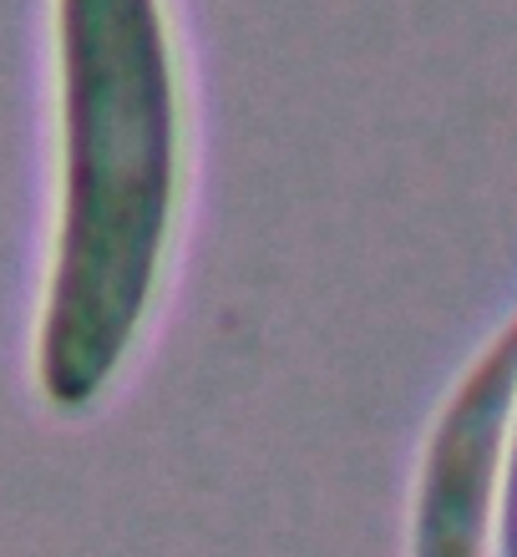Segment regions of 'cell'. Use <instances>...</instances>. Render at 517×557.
<instances>
[{
    "label": "cell",
    "instance_id": "1",
    "mask_svg": "<svg viewBox=\"0 0 517 557\" xmlns=\"http://www.w3.org/2000/svg\"><path fill=\"white\" fill-rule=\"evenodd\" d=\"M61 219L36 330L57 416L107 396L163 278L177 208V72L158 0H57Z\"/></svg>",
    "mask_w": 517,
    "mask_h": 557
},
{
    "label": "cell",
    "instance_id": "2",
    "mask_svg": "<svg viewBox=\"0 0 517 557\" xmlns=\"http://www.w3.org/2000/svg\"><path fill=\"white\" fill-rule=\"evenodd\" d=\"M517 425V320L477 355L431 421L411 502V557H488Z\"/></svg>",
    "mask_w": 517,
    "mask_h": 557
},
{
    "label": "cell",
    "instance_id": "3",
    "mask_svg": "<svg viewBox=\"0 0 517 557\" xmlns=\"http://www.w3.org/2000/svg\"><path fill=\"white\" fill-rule=\"evenodd\" d=\"M497 557H517V425H513V456H507L503 517H497Z\"/></svg>",
    "mask_w": 517,
    "mask_h": 557
}]
</instances>
